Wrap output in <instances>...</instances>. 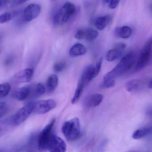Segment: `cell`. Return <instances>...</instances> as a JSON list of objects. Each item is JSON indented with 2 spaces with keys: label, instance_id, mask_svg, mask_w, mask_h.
Instances as JSON below:
<instances>
[{
  "label": "cell",
  "instance_id": "6da1fadb",
  "mask_svg": "<svg viewBox=\"0 0 152 152\" xmlns=\"http://www.w3.org/2000/svg\"><path fill=\"white\" fill-rule=\"evenodd\" d=\"M135 61L134 53L130 52L125 55L117 66L108 72L103 78V81L115 80L117 78L122 75L130 69Z\"/></svg>",
  "mask_w": 152,
  "mask_h": 152
},
{
  "label": "cell",
  "instance_id": "7a4b0ae2",
  "mask_svg": "<svg viewBox=\"0 0 152 152\" xmlns=\"http://www.w3.org/2000/svg\"><path fill=\"white\" fill-rule=\"evenodd\" d=\"M62 133L69 141H74L78 139L81 135V129L79 120L75 118L66 121L62 126Z\"/></svg>",
  "mask_w": 152,
  "mask_h": 152
},
{
  "label": "cell",
  "instance_id": "3957f363",
  "mask_svg": "<svg viewBox=\"0 0 152 152\" xmlns=\"http://www.w3.org/2000/svg\"><path fill=\"white\" fill-rule=\"evenodd\" d=\"M76 10L74 4L69 2L66 3L55 13L53 17V23L56 25L65 24L75 14Z\"/></svg>",
  "mask_w": 152,
  "mask_h": 152
},
{
  "label": "cell",
  "instance_id": "277c9868",
  "mask_svg": "<svg viewBox=\"0 0 152 152\" xmlns=\"http://www.w3.org/2000/svg\"><path fill=\"white\" fill-rule=\"evenodd\" d=\"M152 51V35L150 37L144 45L136 65L135 71H140L148 66Z\"/></svg>",
  "mask_w": 152,
  "mask_h": 152
},
{
  "label": "cell",
  "instance_id": "5b68a950",
  "mask_svg": "<svg viewBox=\"0 0 152 152\" xmlns=\"http://www.w3.org/2000/svg\"><path fill=\"white\" fill-rule=\"evenodd\" d=\"M55 123V119H53L41 131L38 137V148L40 151H44L47 149L48 144L54 135L53 126Z\"/></svg>",
  "mask_w": 152,
  "mask_h": 152
},
{
  "label": "cell",
  "instance_id": "8992f818",
  "mask_svg": "<svg viewBox=\"0 0 152 152\" xmlns=\"http://www.w3.org/2000/svg\"><path fill=\"white\" fill-rule=\"evenodd\" d=\"M33 113L32 103L28 104L20 108L11 119V124L12 126H18L25 122L30 114Z\"/></svg>",
  "mask_w": 152,
  "mask_h": 152
},
{
  "label": "cell",
  "instance_id": "52a82bcc",
  "mask_svg": "<svg viewBox=\"0 0 152 152\" xmlns=\"http://www.w3.org/2000/svg\"><path fill=\"white\" fill-rule=\"evenodd\" d=\"M32 103L33 113L38 114H45L49 112L57 106V103L52 99L42 100Z\"/></svg>",
  "mask_w": 152,
  "mask_h": 152
},
{
  "label": "cell",
  "instance_id": "ba28073f",
  "mask_svg": "<svg viewBox=\"0 0 152 152\" xmlns=\"http://www.w3.org/2000/svg\"><path fill=\"white\" fill-rule=\"evenodd\" d=\"M41 11V7L39 4H31L27 6L23 12L22 19L24 22H28L36 18Z\"/></svg>",
  "mask_w": 152,
  "mask_h": 152
},
{
  "label": "cell",
  "instance_id": "9c48e42d",
  "mask_svg": "<svg viewBox=\"0 0 152 152\" xmlns=\"http://www.w3.org/2000/svg\"><path fill=\"white\" fill-rule=\"evenodd\" d=\"M66 149L65 141L54 134L48 144L47 150L50 152H66Z\"/></svg>",
  "mask_w": 152,
  "mask_h": 152
},
{
  "label": "cell",
  "instance_id": "30bf717a",
  "mask_svg": "<svg viewBox=\"0 0 152 152\" xmlns=\"http://www.w3.org/2000/svg\"><path fill=\"white\" fill-rule=\"evenodd\" d=\"M34 70L32 69H26L17 72L12 77V80L16 83H27L32 79Z\"/></svg>",
  "mask_w": 152,
  "mask_h": 152
},
{
  "label": "cell",
  "instance_id": "8fae6325",
  "mask_svg": "<svg viewBox=\"0 0 152 152\" xmlns=\"http://www.w3.org/2000/svg\"><path fill=\"white\" fill-rule=\"evenodd\" d=\"M126 45L123 43H118L115 45V47L110 50L106 53V60L112 61L120 58L126 48Z\"/></svg>",
  "mask_w": 152,
  "mask_h": 152
},
{
  "label": "cell",
  "instance_id": "7c38bea8",
  "mask_svg": "<svg viewBox=\"0 0 152 152\" xmlns=\"http://www.w3.org/2000/svg\"><path fill=\"white\" fill-rule=\"evenodd\" d=\"M29 88V96L30 98H36L45 94L46 88L42 83L34 84L28 86Z\"/></svg>",
  "mask_w": 152,
  "mask_h": 152
},
{
  "label": "cell",
  "instance_id": "4fadbf2b",
  "mask_svg": "<svg viewBox=\"0 0 152 152\" xmlns=\"http://www.w3.org/2000/svg\"><path fill=\"white\" fill-rule=\"evenodd\" d=\"M103 96L96 94L88 96L85 101V105L88 108H94L100 105L102 102Z\"/></svg>",
  "mask_w": 152,
  "mask_h": 152
},
{
  "label": "cell",
  "instance_id": "5bb4252c",
  "mask_svg": "<svg viewBox=\"0 0 152 152\" xmlns=\"http://www.w3.org/2000/svg\"><path fill=\"white\" fill-rule=\"evenodd\" d=\"M94 66L92 65L87 66L83 70V73L79 81L83 83L85 86L89 83L94 78Z\"/></svg>",
  "mask_w": 152,
  "mask_h": 152
},
{
  "label": "cell",
  "instance_id": "9a60e30c",
  "mask_svg": "<svg viewBox=\"0 0 152 152\" xmlns=\"http://www.w3.org/2000/svg\"><path fill=\"white\" fill-rule=\"evenodd\" d=\"M114 34L119 38L127 39L129 38L132 34V29L128 26L117 27L114 30Z\"/></svg>",
  "mask_w": 152,
  "mask_h": 152
},
{
  "label": "cell",
  "instance_id": "2e32d148",
  "mask_svg": "<svg viewBox=\"0 0 152 152\" xmlns=\"http://www.w3.org/2000/svg\"><path fill=\"white\" fill-rule=\"evenodd\" d=\"M29 96L28 86L23 87L17 89L13 94V97L18 101H22L27 99Z\"/></svg>",
  "mask_w": 152,
  "mask_h": 152
},
{
  "label": "cell",
  "instance_id": "e0dca14e",
  "mask_svg": "<svg viewBox=\"0 0 152 152\" xmlns=\"http://www.w3.org/2000/svg\"><path fill=\"white\" fill-rule=\"evenodd\" d=\"M152 134V127L142 128L135 130L132 135V137L134 139H140L144 138Z\"/></svg>",
  "mask_w": 152,
  "mask_h": 152
},
{
  "label": "cell",
  "instance_id": "ac0fdd59",
  "mask_svg": "<svg viewBox=\"0 0 152 152\" xmlns=\"http://www.w3.org/2000/svg\"><path fill=\"white\" fill-rule=\"evenodd\" d=\"M111 20V17L110 15L98 17L95 21V26L99 30H102L107 26Z\"/></svg>",
  "mask_w": 152,
  "mask_h": 152
},
{
  "label": "cell",
  "instance_id": "d6986e66",
  "mask_svg": "<svg viewBox=\"0 0 152 152\" xmlns=\"http://www.w3.org/2000/svg\"><path fill=\"white\" fill-rule=\"evenodd\" d=\"M86 47L81 44L77 43L73 45L69 50V55L72 57L84 55L86 53Z\"/></svg>",
  "mask_w": 152,
  "mask_h": 152
},
{
  "label": "cell",
  "instance_id": "ffe728a7",
  "mask_svg": "<svg viewBox=\"0 0 152 152\" xmlns=\"http://www.w3.org/2000/svg\"><path fill=\"white\" fill-rule=\"evenodd\" d=\"M142 84V80H132L126 83L125 88L128 92H134L139 89L141 88Z\"/></svg>",
  "mask_w": 152,
  "mask_h": 152
},
{
  "label": "cell",
  "instance_id": "44dd1931",
  "mask_svg": "<svg viewBox=\"0 0 152 152\" xmlns=\"http://www.w3.org/2000/svg\"><path fill=\"white\" fill-rule=\"evenodd\" d=\"M58 83V77L55 75L50 76L46 81V89L49 92L54 91L57 88Z\"/></svg>",
  "mask_w": 152,
  "mask_h": 152
},
{
  "label": "cell",
  "instance_id": "7402d4cb",
  "mask_svg": "<svg viewBox=\"0 0 152 152\" xmlns=\"http://www.w3.org/2000/svg\"><path fill=\"white\" fill-rule=\"evenodd\" d=\"M85 86H86L83 83L79 81L77 87L76 89L75 95H74L73 99H72V101H71L72 104H75L78 101L79 99L80 98V96L82 94V92L84 90Z\"/></svg>",
  "mask_w": 152,
  "mask_h": 152
},
{
  "label": "cell",
  "instance_id": "603a6c76",
  "mask_svg": "<svg viewBox=\"0 0 152 152\" xmlns=\"http://www.w3.org/2000/svg\"><path fill=\"white\" fill-rule=\"evenodd\" d=\"M98 33L96 30L90 28L85 29V40L88 41H92L98 37Z\"/></svg>",
  "mask_w": 152,
  "mask_h": 152
},
{
  "label": "cell",
  "instance_id": "cb8c5ba5",
  "mask_svg": "<svg viewBox=\"0 0 152 152\" xmlns=\"http://www.w3.org/2000/svg\"><path fill=\"white\" fill-rule=\"evenodd\" d=\"M11 86L8 83L0 84V98L6 96L10 91Z\"/></svg>",
  "mask_w": 152,
  "mask_h": 152
},
{
  "label": "cell",
  "instance_id": "d4e9b609",
  "mask_svg": "<svg viewBox=\"0 0 152 152\" xmlns=\"http://www.w3.org/2000/svg\"><path fill=\"white\" fill-rule=\"evenodd\" d=\"M15 14H12L8 12L2 13L1 15H0V24H4L9 22L14 18Z\"/></svg>",
  "mask_w": 152,
  "mask_h": 152
},
{
  "label": "cell",
  "instance_id": "484cf974",
  "mask_svg": "<svg viewBox=\"0 0 152 152\" xmlns=\"http://www.w3.org/2000/svg\"><path fill=\"white\" fill-rule=\"evenodd\" d=\"M66 66V62L63 61H59L54 64L53 67V70L55 72L59 73L65 69Z\"/></svg>",
  "mask_w": 152,
  "mask_h": 152
},
{
  "label": "cell",
  "instance_id": "4316f807",
  "mask_svg": "<svg viewBox=\"0 0 152 152\" xmlns=\"http://www.w3.org/2000/svg\"><path fill=\"white\" fill-rule=\"evenodd\" d=\"M102 58H101L98 62L96 63L95 66L94 67V77L98 75V74L101 71V67H102Z\"/></svg>",
  "mask_w": 152,
  "mask_h": 152
},
{
  "label": "cell",
  "instance_id": "83f0119b",
  "mask_svg": "<svg viewBox=\"0 0 152 152\" xmlns=\"http://www.w3.org/2000/svg\"><path fill=\"white\" fill-rule=\"evenodd\" d=\"M85 29H79L76 32L75 37L79 40H85Z\"/></svg>",
  "mask_w": 152,
  "mask_h": 152
},
{
  "label": "cell",
  "instance_id": "f1b7e54d",
  "mask_svg": "<svg viewBox=\"0 0 152 152\" xmlns=\"http://www.w3.org/2000/svg\"><path fill=\"white\" fill-rule=\"evenodd\" d=\"M115 84V80L113 81H103L101 84V87L102 88H108L114 86Z\"/></svg>",
  "mask_w": 152,
  "mask_h": 152
},
{
  "label": "cell",
  "instance_id": "f546056e",
  "mask_svg": "<svg viewBox=\"0 0 152 152\" xmlns=\"http://www.w3.org/2000/svg\"><path fill=\"white\" fill-rule=\"evenodd\" d=\"M7 111L6 104L3 102H0V118H1Z\"/></svg>",
  "mask_w": 152,
  "mask_h": 152
},
{
  "label": "cell",
  "instance_id": "4dcf8cb0",
  "mask_svg": "<svg viewBox=\"0 0 152 152\" xmlns=\"http://www.w3.org/2000/svg\"><path fill=\"white\" fill-rule=\"evenodd\" d=\"M120 0H111L109 4V7L110 9H114L118 6Z\"/></svg>",
  "mask_w": 152,
  "mask_h": 152
},
{
  "label": "cell",
  "instance_id": "1f68e13d",
  "mask_svg": "<svg viewBox=\"0 0 152 152\" xmlns=\"http://www.w3.org/2000/svg\"><path fill=\"white\" fill-rule=\"evenodd\" d=\"M11 1V0H0V8L7 5Z\"/></svg>",
  "mask_w": 152,
  "mask_h": 152
},
{
  "label": "cell",
  "instance_id": "d6a6232c",
  "mask_svg": "<svg viewBox=\"0 0 152 152\" xmlns=\"http://www.w3.org/2000/svg\"><path fill=\"white\" fill-rule=\"evenodd\" d=\"M28 0H14L13 1V4H20L24 3L26 2Z\"/></svg>",
  "mask_w": 152,
  "mask_h": 152
},
{
  "label": "cell",
  "instance_id": "836d02e7",
  "mask_svg": "<svg viewBox=\"0 0 152 152\" xmlns=\"http://www.w3.org/2000/svg\"><path fill=\"white\" fill-rule=\"evenodd\" d=\"M148 87H149V88H151V89H152V80H151V82L149 83Z\"/></svg>",
  "mask_w": 152,
  "mask_h": 152
},
{
  "label": "cell",
  "instance_id": "e575fe53",
  "mask_svg": "<svg viewBox=\"0 0 152 152\" xmlns=\"http://www.w3.org/2000/svg\"><path fill=\"white\" fill-rule=\"evenodd\" d=\"M103 2L104 3V4H107L109 3L110 1L111 0H102Z\"/></svg>",
  "mask_w": 152,
  "mask_h": 152
},
{
  "label": "cell",
  "instance_id": "d590c367",
  "mask_svg": "<svg viewBox=\"0 0 152 152\" xmlns=\"http://www.w3.org/2000/svg\"><path fill=\"white\" fill-rule=\"evenodd\" d=\"M152 63V51L151 54V58H150V62H149V64Z\"/></svg>",
  "mask_w": 152,
  "mask_h": 152
},
{
  "label": "cell",
  "instance_id": "8d00e7d4",
  "mask_svg": "<svg viewBox=\"0 0 152 152\" xmlns=\"http://www.w3.org/2000/svg\"><path fill=\"white\" fill-rule=\"evenodd\" d=\"M0 152H4V150H2V149H0Z\"/></svg>",
  "mask_w": 152,
  "mask_h": 152
},
{
  "label": "cell",
  "instance_id": "74e56055",
  "mask_svg": "<svg viewBox=\"0 0 152 152\" xmlns=\"http://www.w3.org/2000/svg\"><path fill=\"white\" fill-rule=\"evenodd\" d=\"M51 1H56V0H50Z\"/></svg>",
  "mask_w": 152,
  "mask_h": 152
},
{
  "label": "cell",
  "instance_id": "f35d334b",
  "mask_svg": "<svg viewBox=\"0 0 152 152\" xmlns=\"http://www.w3.org/2000/svg\"><path fill=\"white\" fill-rule=\"evenodd\" d=\"M138 152V151H130V152Z\"/></svg>",
  "mask_w": 152,
  "mask_h": 152
},
{
  "label": "cell",
  "instance_id": "ab89813d",
  "mask_svg": "<svg viewBox=\"0 0 152 152\" xmlns=\"http://www.w3.org/2000/svg\"><path fill=\"white\" fill-rule=\"evenodd\" d=\"M151 10L152 11V5H151Z\"/></svg>",
  "mask_w": 152,
  "mask_h": 152
},
{
  "label": "cell",
  "instance_id": "60d3db41",
  "mask_svg": "<svg viewBox=\"0 0 152 152\" xmlns=\"http://www.w3.org/2000/svg\"><path fill=\"white\" fill-rule=\"evenodd\" d=\"M1 37L0 36V40H1Z\"/></svg>",
  "mask_w": 152,
  "mask_h": 152
}]
</instances>
